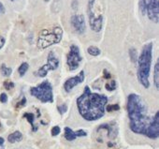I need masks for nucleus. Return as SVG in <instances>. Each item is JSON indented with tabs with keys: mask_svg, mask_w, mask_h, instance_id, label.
Instances as JSON below:
<instances>
[{
	"mask_svg": "<svg viewBox=\"0 0 159 149\" xmlns=\"http://www.w3.org/2000/svg\"><path fill=\"white\" fill-rule=\"evenodd\" d=\"M128 55H129V57H130V60H131V62L132 63H134V64H136L137 63V61H138V52H137V49H135V48H130L129 49V51H128Z\"/></svg>",
	"mask_w": 159,
	"mask_h": 149,
	"instance_id": "obj_18",
	"label": "nucleus"
},
{
	"mask_svg": "<svg viewBox=\"0 0 159 149\" xmlns=\"http://www.w3.org/2000/svg\"><path fill=\"white\" fill-rule=\"evenodd\" d=\"M146 137H148L152 140H156L159 136V112L157 111L155 115L152 116L151 124L146 131Z\"/></svg>",
	"mask_w": 159,
	"mask_h": 149,
	"instance_id": "obj_11",
	"label": "nucleus"
},
{
	"mask_svg": "<svg viewBox=\"0 0 159 149\" xmlns=\"http://www.w3.org/2000/svg\"><path fill=\"white\" fill-rule=\"evenodd\" d=\"M101 129H105L108 132V137L111 139H115L118 135V128L115 122L110 123V124H102L97 128V131Z\"/></svg>",
	"mask_w": 159,
	"mask_h": 149,
	"instance_id": "obj_13",
	"label": "nucleus"
},
{
	"mask_svg": "<svg viewBox=\"0 0 159 149\" xmlns=\"http://www.w3.org/2000/svg\"><path fill=\"white\" fill-rule=\"evenodd\" d=\"M154 85L156 89H159V61L157 60L154 69Z\"/></svg>",
	"mask_w": 159,
	"mask_h": 149,
	"instance_id": "obj_17",
	"label": "nucleus"
},
{
	"mask_svg": "<svg viewBox=\"0 0 159 149\" xmlns=\"http://www.w3.org/2000/svg\"><path fill=\"white\" fill-rule=\"evenodd\" d=\"M108 98L105 95L93 93L85 86L84 93L77 99V107L81 116L86 121H95L103 117L106 112Z\"/></svg>",
	"mask_w": 159,
	"mask_h": 149,
	"instance_id": "obj_1",
	"label": "nucleus"
},
{
	"mask_svg": "<svg viewBox=\"0 0 159 149\" xmlns=\"http://www.w3.org/2000/svg\"><path fill=\"white\" fill-rule=\"evenodd\" d=\"M152 42L146 43L142 47L141 53L138 57V80L144 88L150 87V72L152 61Z\"/></svg>",
	"mask_w": 159,
	"mask_h": 149,
	"instance_id": "obj_3",
	"label": "nucleus"
},
{
	"mask_svg": "<svg viewBox=\"0 0 159 149\" xmlns=\"http://www.w3.org/2000/svg\"><path fill=\"white\" fill-rule=\"evenodd\" d=\"M84 79H85V73L84 70H81L78 75L73 76L65 82V83H64V89H65V91L67 93H69L75 86L84 83Z\"/></svg>",
	"mask_w": 159,
	"mask_h": 149,
	"instance_id": "obj_12",
	"label": "nucleus"
},
{
	"mask_svg": "<svg viewBox=\"0 0 159 149\" xmlns=\"http://www.w3.org/2000/svg\"><path fill=\"white\" fill-rule=\"evenodd\" d=\"M82 61V57L81 55L80 48L76 44H72L69 47V52L67 55V64L68 69L74 71L80 67V63Z\"/></svg>",
	"mask_w": 159,
	"mask_h": 149,
	"instance_id": "obj_8",
	"label": "nucleus"
},
{
	"mask_svg": "<svg viewBox=\"0 0 159 149\" xmlns=\"http://www.w3.org/2000/svg\"><path fill=\"white\" fill-rule=\"evenodd\" d=\"M87 53L92 56H98L101 54V51L97 46H89L87 48Z\"/></svg>",
	"mask_w": 159,
	"mask_h": 149,
	"instance_id": "obj_19",
	"label": "nucleus"
},
{
	"mask_svg": "<svg viewBox=\"0 0 159 149\" xmlns=\"http://www.w3.org/2000/svg\"><path fill=\"white\" fill-rule=\"evenodd\" d=\"M4 87L7 90H10L14 87V83H12L11 81H5L4 82Z\"/></svg>",
	"mask_w": 159,
	"mask_h": 149,
	"instance_id": "obj_26",
	"label": "nucleus"
},
{
	"mask_svg": "<svg viewBox=\"0 0 159 149\" xmlns=\"http://www.w3.org/2000/svg\"><path fill=\"white\" fill-rule=\"evenodd\" d=\"M10 1H14V0H10Z\"/></svg>",
	"mask_w": 159,
	"mask_h": 149,
	"instance_id": "obj_35",
	"label": "nucleus"
},
{
	"mask_svg": "<svg viewBox=\"0 0 159 149\" xmlns=\"http://www.w3.org/2000/svg\"><path fill=\"white\" fill-rule=\"evenodd\" d=\"M116 87H117V83H116V82L114 81V80H111L109 83H107L106 85H105L106 90H108V91H110V92L113 91V90H115Z\"/></svg>",
	"mask_w": 159,
	"mask_h": 149,
	"instance_id": "obj_22",
	"label": "nucleus"
},
{
	"mask_svg": "<svg viewBox=\"0 0 159 149\" xmlns=\"http://www.w3.org/2000/svg\"><path fill=\"white\" fill-rule=\"evenodd\" d=\"M103 77L107 80L111 79V74L110 73V71L108 69H103Z\"/></svg>",
	"mask_w": 159,
	"mask_h": 149,
	"instance_id": "obj_28",
	"label": "nucleus"
},
{
	"mask_svg": "<svg viewBox=\"0 0 159 149\" xmlns=\"http://www.w3.org/2000/svg\"><path fill=\"white\" fill-rule=\"evenodd\" d=\"M138 7L141 13L147 15L150 21L155 24L159 22V0H141Z\"/></svg>",
	"mask_w": 159,
	"mask_h": 149,
	"instance_id": "obj_6",
	"label": "nucleus"
},
{
	"mask_svg": "<svg viewBox=\"0 0 159 149\" xmlns=\"http://www.w3.org/2000/svg\"><path fill=\"white\" fill-rule=\"evenodd\" d=\"M1 149H4V148H1Z\"/></svg>",
	"mask_w": 159,
	"mask_h": 149,
	"instance_id": "obj_37",
	"label": "nucleus"
},
{
	"mask_svg": "<svg viewBox=\"0 0 159 149\" xmlns=\"http://www.w3.org/2000/svg\"><path fill=\"white\" fill-rule=\"evenodd\" d=\"M57 110H58V112H59V114H66L67 113V104H61V105H59L58 107H57Z\"/></svg>",
	"mask_w": 159,
	"mask_h": 149,
	"instance_id": "obj_25",
	"label": "nucleus"
},
{
	"mask_svg": "<svg viewBox=\"0 0 159 149\" xmlns=\"http://www.w3.org/2000/svg\"><path fill=\"white\" fill-rule=\"evenodd\" d=\"M5 42H6L5 38L2 37V36H0V50H1V49L3 48V46L5 45Z\"/></svg>",
	"mask_w": 159,
	"mask_h": 149,
	"instance_id": "obj_30",
	"label": "nucleus"
},
{
	"mask_svg": "<svg viewBox=\"0 0 159 149\" xmlns=\"http://www.w3.org/2000/svg\"><path fill=\"white\" fill-rule=\"evenodd\" d=\"M0 127H1V124H0Z\"/></svg>",
	"mask_w": 159,
	"mask_h": 149,
	"instance_id": "obj_36",
	"label": "nucleus"
},
{
	"mask_svg": "<svg viewBox=\"0 0 159 149\" xmlns=\"http://www.w3.org/2000/svg\"><path fill=\"white\" fill-rule=\"evenodd\" d=\"M43 1H44V2H49L50 0H43Z\"/></svg>",
	"mask_w": 159,
	"mask_h": 149,
	"instance_id": "obj_34",
	"label": "nucleus"
},
{
	"mask_svg": "<svg viewBox=\"0 0 159 149\" xmlns=\"http://www.w3.org/2000/svg\"><path fill=\"white\" fill-rule=\"evenodd\" d=\"M4 142H5V140H4L2 137H0V145L2 146V145H4Z\"/></svg>",
	"mask_w": 159,
	"mask_h": 149,
	"instance_id": "obj_32",
	"label": "nucleus"
},
{
	"mask_svg": "<svg viewBox=\"0 0 159 149\" xmlns=\"http://www.w3.org/2000/svg\"><path fill=\"white\" fill-rule=\"evenodd\" d=\"M95 0H88L87 4V15H88V20H89V24L90 27L94 32H98L101 31L103 27V16L95 15L94 11V6H95Z\"/></svg>",
	"mask_w": 159,
	"mask_h": 149,
	"instance_id": "obj_7",
	"label": "nucleus"
},
{
	"mask_svg": "<svg viewBox=\"0 0 159 149\" xmlns=\"http://www.w3.org/2000/svg\"><path fill=\"white\" fill-rule=\"evenodd\" d=\"M54 2H55V4H58L61 2V0H54Z\"/></svg>",
	"mask_w": 159,
	"mask_h": 149,
	"instance_id": "obj_33",
	"label": "nucleus"
},
{
	"mask_svg": "<svg viewBox=\"0 0 159 149\" xmlns=\"http://www.w3.org/2000/svg\"><path fill=\"white\" fill-rule=\"evenodd\" d=\"M22 140H23V134L19 131H16L8 136V141L10 144H15V142H21Z\"/></svg>",
	"mask_w": 159,
	"mask_h": 149,
	"instance_id": "obj_15",
	"label": "nucleus"
},
{
	"mask_svg": "<svg viewBox=\"0 0 159 149\" xmlns=\"http://www.w3.org/2000/svg\"><path fill=\"white\" fill-rule=\"evenodd\" d=\"M23 117L27 119V121L29 122V124L32 127V131H33L34 132H36L37 131V127L35 126V123H34L35 122V116H34V114H32V113H24L23 114Z\"/></svg>",
	"mask_w": 159,
	"mask_h": 149,
	"instance_id": "obj_16",
	"label": "nucleus"
},
{
	"mask_svg": "<svg viewBox=\"0 0 159 149\" xmlns=\"http://www.w3.org/2000/svg\"><path fill=\"white\" fill-rule=\"evenodd\" d=\"M0 101H1L2 103H6L8 101V95L6 93H2L1 95H0Z\"/></svg>",
	"mask_w": 159,
	"mask_h": 149,
	"instance_id": "obj_29",
	"label": "nucleus"
},
{
	"mask_svg": "<svg viewBox=\"0 0 159 149\" xmlns=\"http://www.w3.org/2000/svg\"><path fill=\"white\" fill-rule=\"evenodd\" d=\"M30 94L43 103L53 102V86L49 81H43L39 86L31 87Z\"/></svg>",
	"mask_w": 159,
	"mask_h": 149,
	"instance_id": "obj_5",
	"label": "nucleus"
},
{
	"mask_svg": "<svg viewBox=\"0 0 159 149\" xmlns=\"http://www.w3.org/2000/svg\"><path fill=\"white\" fill-rule=\"evenodd\" d=\"M60 131H61L60 128L58 126H55V127H53L52 128V132H51V133H52V136H57L60 133Z\"/></svg>",
	"mask_w": 159,
	"mask_h": 149,
	"instance_id": "obj_27",
	"label": "nucleus"
},
{
	"mask_svg": "<svg viewBox=\"0 0 159 149\" xmlns=\"http://www.w3.org/2000/svg\"><path fill=\"white\" fill-rule=\"evenodd\" d=\"M25 104H26V99H25V97H23L22 100L20 101L17 102V104L15 106L16 109H20V108H23L25 106Z\"/></svg>",
	"mask_w": 159,
	"mask_h": 149,
	"instance_id": "obj_24",
	"label": "nucleus"
},
{
	"mask_svg": "<svg viewBox=\"0 0 159 149\" xmlns=\"http://www.w3.org/2000/svg\"><path fill=\"white\" fill-rule=\"evenodd\" d=\"M70 24L72 28L78 34L82 35L86 31V23L84 16L82 14H74L70 18Z\"/></svg>",
	"mask_w": 159,
	"mask_h": 149,
	"instance_id": "obj_10",
	"label": "nucleus"
},
{
	"mask_svg": "<svg viewBox=\"0 0 159 149\" xmlns=\"http://www.w3.org/2000/svg\"><path fill=\"white\" fill-rule=\"evenodd\" d=\"M85 136H87V133L84 129H79L77 131H73L70 128H65V138L69 142L76 140L77 137H85Z\"/></svg>",
	"mask_w": 159,
	"mask_h": 149,
	"instance_id": "obj_14",
	"label": "nucleus"
},
{
	"mask_svg": "<svg viewBox=\"0 0 159 149\" xmlns=\"http://www.w3.org/2000/svg\"><path fill=\"white\" fill-rule=\"evenodd\" d=\"M28 69H29V65H28L27 62H23V63H22V64H21V66L19 67V69H18L19 75H20L21 77L24 76V74L26 73V71L28 70Z\"/></svg>",
	"mask_w": 159,
	"mask_h": 149,
	"instance_id": "obj_21",
	"label": "nucleus"
},
{
	"mask_svg": "<svg viewBox=\"0 0 159 149\" xmlns=\"http://www.w3.org/2000/svg\"><path fill=\"white\" fill-rule=\"evenodd\" d=\"M59 67V59L57 58L56 55L53 51H51L48 54L47 57V63L37 71V75L40 77V78H44L46 77L48 72L50 70H55Z\"/></svg>",
	"mask_w": 159,
	"mask_h": 149,
	"instance_id": "obj_9",
	"label": "nucleus"
},
{
	"mask_svg": "<svg viewBox=\"0 0 159 149\" xmlns=\"http://www.w3.org/2000/svg\"><path fill=\"white\" fill-rule=\"evenodd\" d=\"M64 31L61 27H55L50 29H43L40 32L37 37V46L39 49H46L52 45L59 43L63 38Z\"/></svg>",
	"mask_w": 159,
	"mask_h": 149,
	"instance_id": "obj_4",
	"label": "nucleus"
},
{
	"mask_svg": "<svg viewBox=\"0 0 159 149\" xmlns=\"http://www.w3.org/2000/svg\"><path fill=\"white\" fill-rule=\"evenodd\" d=\"M5 11H6V10H5L4 5L0 2V13H5Z\"/></svg>",
	"mask_w": 159,
	"mask_h": 149,
	"instance_id": "obj_31",
	"label": "nucleus"
},
{
	"mask_svg": "<svg viewBox=\"0 0 159 149\" xmlns=\"http://www.w3.org/2000/svg\"><path fill=\"white\" fill-rule=\"evenodd\" d=\"M0 71H1V74L4 77H9L12 73V69L8 68L7 66H6V64H2L1 67H0Z\"/></svg>",
	"mask_w": 159,
	"mask_h": 149,
	"instance_id": "obj_20",
	"label": "nucleus"
},
{
	"mask_svg": "<svg viewBox=\"0 0 159 149\" xmlns=\"http://www.w3.org/2000/svg\"><path fill=\"white\" fill-rule=\"evenodd\" d=\"M105 110H106L107 112H109V113H111V112H115V111H119V110H120V106H119L118 104L108 105V106L105 108Z\"/></svg>",
	"mask_w": 159,
	"mask_h": 149,
	"instance_id": "obj_23",
	"label": "nucleus"
},
{
	"mask_svg": "<svg viewBox=\"0 0 159 149\" xmlns=\"http://www.w3.org/2000/svg\"><path fill=\"white\" fill-rule=\"evenodd\" d=\"M126 109L131 131L145 136L152 117H149L148 108L144 100L138 94H130L127 97Z\"/></svg>",
	"mask_w": 159,
	"mask_h": 149,
	"instance_id": "obj_2",
	"label": "nucleus"
}]
</instances>
